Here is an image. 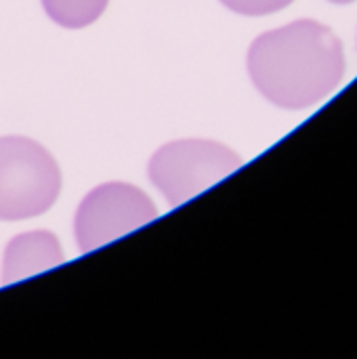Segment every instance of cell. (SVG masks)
<instances>
[{
    "label": "cell",
    "mask_w": 357,
    "mask_h": 359,
    "mask_svg": "<svg viewBox=\"0 0 357 359\" xmlns=\"http://www.w3.org/2000/svg\"><path fill=\"white\" fill-rule=\"evenodd\" d=\"M248 72L274 105L303 109L339 86L345 53L330 27L303 19L259 36L248 50Z\"/></svg>",
    "instance_id": "1"
},
{
    "label": "cell",
    "mask_w": 357,
    "mask_h": 359,
    "mask_svg": "<svg viewBox=\"0 0 357 359\" xmlns=\"http://www.w3.org/2000/svg\"><path fill=\"white\" fill-rule=\"evenodd\" d=\"M61 189L53 156L32 139H0V219L21 221L46 212Z\"/></svg>",
    "instance_id": "2"
},
{
    "label": "cell",
    "mask_w": 357,
    "mask_h": 359,
    "mask_svg": "<svg viewBox=\"0 0 357 359\" xmlns=\"http://www.w3.org/2000/svg\"><path fill=\"white\" fill-rule=\"evenodd\" d=\"M242 166V158L215 141H175L160 147L149 162V179L170 206L213 187Z\"/></svg>",
    "instance_id": "3"
},
{
    "label": "cell",
    "mask_w": 357,
    "mask_h": 359,
    "mask_svg": "<svg viewBox=\"0 0 357 359\" xmlns=\"http://www.w3.org/2000/svg\"><path fill=\"white\" fill-rule=\"evenodd\" d=\"M158 210L147 194L126 183H105L93 189L74 219V233L82 252L97 250L154 221Z\"/></svg>",
    "instance_id": "4"
},
{
    "label": "cell",
    "mask_w": 357,
    "mask_h": 359,
    "mask_svg": "<svg viewBox=\"0 0 357 359\" xmlns=\"http://www.w3.org/2000/svg\"><path fill=\"white\" fill-rule=\"evenodd\" d=\"M63 263L59 240L48 231H32L17 236L8 242L2 263V284H13L32 278Z\"/></svg>",
    "instance_id": "5"
},
{
    "label": "cell",
    "mask_w": 357,
    "mask_h": 359,
    "mask_svg": "<svg viewBox=\"0 0 357 359\" xmlns=\"http://www.w3.org/2000/svg\"><path fill=\"white\" fill-rule=\"evenodd\" d=\"M42 6L55 23L78 29L99 19L107 0H42Z\"/></svg>",
    "instance_id": "6"
},
{
    "label": "cell",
    "mask_w": 357,
    "mask_h": 359,
    "mask_svg": "<svg viewBox=\"0 0 357 359\" xmlns=\"http://www.w3.org/2000/svg\"><path fill=\"white\" fill-rule=\"evenodd\" d=\"M221 2L227 8L242 15H269L288 6L292 0H221Z\"/></svg>",
    "instance_id": "7"
},
{
    "label": "cell",
    "mask_w": 357,
    "mask_h": 359,
    "mask_svg": "<svg viewBox=\"0 0 357 359\" xmlns=\"http://www.w3.org/2000/svg\"><path fill=\"white\" fill-rule=\"evenodd\" d=\"M330 2H337V4H347V2H353V0H330Z\"/></svg>",
    "instance_id": "8"
}]
</instances>
